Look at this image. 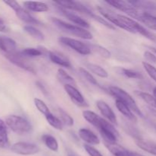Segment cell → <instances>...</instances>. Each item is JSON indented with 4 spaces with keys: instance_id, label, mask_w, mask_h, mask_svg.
I'll return each instance as SVG.
<instances>
[{
    "instance_id": "cell-1",
    "label": "cell",
    "mask_w": 156,
    "mask_h": 156,
    "mask_svg": "<svg viewBox=\"0 0 156 156\" xmlns=\"http://www.w3.org/2000/svg\"><path fill=\"white\" fill-rule=\"evenodd\" d=\"M108 90H109V92L111 93L113 96H114L117 100H120V101H122L123 104H125L126 106L129 107L131 109V111H133L135 114H136L137 115L140 116V117H143V112H142L141 110L140 109V108L138 107V105H137L136 102L135 101L133 98L129 93L126 92L125 90L122 89V88L117 86L109 87Z\"/></svg>"
},
{
    "instance_id": "cell-2",
    "label": "cell",
    "mask_w": 156,
    "mask_h": 156,
    "mask_svg": "<svg viewBox=\"0 0 156 156\" xmlns=\"http://www.w3.org/2000/svg\"><path fill=\"white\" fill-rule=\"evenodd\" d=\"M51 20L53 24L58 28L63 30V31L67 32V33L73 35V36L79 37L85 40L92 39L93 36L91 32H89L86 29L83 28V27H79L77 25H74V24H69V23L65 22V21L56 18H52Z\"/></svg>"
},
{
    "instance_id": "cell-3",
    "label": "cell",
    "mask_w": 156,
    "mask_h": 156,
    "mask_svg": "<svg viewBox=\"0 0 156 156\" xmlns=\"http://www.w3.org/2000/svg\"><path fill=\"white\" fill-rule=\"evenodd\" d=\"M5 124L14 133L18 135H24L31 131L32 126L28 120L18 115H10L6 117Z\"/></svg>"
},
{
    "instance_id": "cell-4",
    "label": "cell",
    "mask_w": 156,
    "mask_h": 156,
    "mask_svg": "<svg viewBox=\"0 0 156 156\" xmlns=\"http://www.w3.org/2000/svg\"><path fill=\"white\" fill-rule=\"evenodd\" d=\"M118 16L119 18L120 19V21H123V22L131 30H132V33L140 34L143 35L145 37L150 40V41L156 43V34L152 33V31L149 30L148 29H146L144 26L140 24V23L137 22V21H135L134 19L128 18V17L125 16V15L118 14Z\"/></svg>"
},
{
    "instance_id": "cell-5",
    "label": "cell",
    "mask_w": 156,
    "mask_h": 156,
    "mask_svg": "<svg viewBox=\"0 0 156 156\" xmlns=\"http://www.w3.org/2000/svg\"><path fill=\"white\" fill-rule=\"evenodd\" d=\"M39 146L36 144L27 142H18L15 143L11 147L12 152L21 155H32L37 154L40 152Z\"/></svg>"
},
{
    "instance_id": "cell-6",
    "label": "cell",
    "mask_w": 156,
    "mask_h": 156,
    "mask_svg": "<svg viewBox=\"0 0 156 156\" xmlns=\"http://www.w3.org/2000/svg\"><path fill=\"white\" fill-rule=\"evenodd\" d=\"M59 41L61 44L70 47L82 55H88L91 53L88 44H84L82 41H79L74 38L62 37L59 38Z\"/></svg>"
},
{
    "instance_id": "cell-7",
    "label": "cell",
    "mask_w": 156,
    "mask_h": 156,
    "mask_svg": "<svg viewBox=\"0 0 156 156\" xmlns=\"http://www.w3.org/2000/svg\"><path fill=\"white\" fill-rule=\"evenodd\" d=\"M4 55L12 63L14 64V65L17 66L19 67V68L23 69L26 70V71L29 72V73H34V74L36 73V71H35L33 66L29 64L28 62L26 61V58L23 57L21 55H20V53H18V52H15V53H11V54Z\"/></svg>"
},
{
    "instance_id": "cell-8",
    "label": "cell",
    "mask_w": 156,
    "mask_h": 156,
    "mask_svg": "<svg viewBox=\"0 0 156 156\" xmlns=\"http://www.w3.org/2000/svg\"><path fill=\"white\" fill-rule=\"evenodd\" d=\"M98 12L103 15V17H105L106 19H108V21H111V24H113V25H116L117 27H120L122 29H124L125 30H127V31L131 32L132 33V30L124 24L122 21H120V19L119 18L118 14L114 13L112 11H110L108 9H105L103 7H98Z\"/></svg>"
},
{
    "instance_id": "cell-9",
    "label": "cell",
    "mask_w": 156,
    "mask_h": 156,
    "mask_svg": "<svg viewBox=\"0 0 156 156\" xmlns=\"http://www.w3.org/2000/svg\"><path fill=\"white\" fill-rule=\"evenodd\" d=\"M55 4H57L58 6L63 9H68L70 10L76 11V12H79L81 13L85 14L89 16H91V14L93 13L88 8H87L85 5L82 3L76 1H58L55 2Z\"/></svg>"
},
{
    "instance_id": "cell-10",
    "label": "cell",
    "mask_w": 156,
    "mask_h": 156,
    "mask_svg": "<svg viewBox=\"0 0 156 156\" xmlns=\"http://www.w3.org/2000/svg\"><path fill=\"white\" fill-rule=\"evenodd\" d=\"M133 18H136L146 25V27H149V29L156 30V17L150 15L146 12H140L136 11L135 14L132 16Z\"/></svg>"
},
{
    "instance_id": "cell-11",
    "label": "cell",
    "mask_w": 156,
    "mask_h": 156,
    "mask_svg": "<svg viewBox=\"0 0 156 156\" xmlns=\"http://www.w3.org/2000/svg\"><path fill=\"white\" fill-rule=\"evenodd\" d=\"M105 2H106L107 4L113 6V7L115 8V9L121 11V12H125V13H126L130 17H132L133 15H134V13L138 10V9H136L135 7H133V6L128 1H122V0L121 1L109 0V1H106Z\"/></svg>"
},
{
    "instance_id": "cell-12",
    "label": "cell",
    "mask_w": 156,
    "mask_h": 156,
    "mask_svg": "<svg viewBox=\"0 0 156 156\" xmlns=\"http://www.w3.org/2000/svg\"><path fill=\"white\" fill-rule=\"evenodd\" d=\"M96 105H97L98 108L100 111V112L101 113L102 115L108 120V121L111 122V123H114V124H117V119L116 117L115 114L113 111V110L111 109V107L108 105L105 101L101 100H99L96 102Z\"/></svg>"
},
{
    "instance_id": "cell-13",
    "label": "cell",
    "mask_w": 156,
    "mask_h": 156,
    "mask_svg": "<svg viewBox=\"0 0 156 156\" xmlns=\"http://www.w3.org/2000/svg\"><path fill=\"white\" fill-rule=\"evenodd\" d=\"M58 8H59V11L61 12V14H62L63 16H65L67 19H69L70 21L74 23V24H77V26L83 27V28L85 29L90 27L89 24H88L85 20H84L83 18L79 17V15H76V14L73 13V12H69V11H66L65 9L59 7V6H58Z\"/></svg>"
},
{
    "instance_id": "cell-14",
    "label": "cell",
    "mask_w": 156,
    "mask_h": 156,
    "mask_svg": "<svg viewBox=\"0 0 156 156\" xmlns=\"http://www.w3.org/2000/svg\"><path fill=\"white\" fill-rule=\"evenodd\" d=\"M79 136L84 142L90 146H95L100 143V140L94 132L87 128H82L79 131Z\"/></svg>"
},
{
    "instance_id": "cell-15",
    "label": "cell",
    "mask_w": 156,
    "mask_h": 156,
    "mask_svg": "<svg viewBox=\"0 0 156 156\" xmlns=\"http://www.w3.org/2000/svg\"><path fill=\"white\" fill-rule=\"evenodd\" d=\"M64 89L69 94V96L71 98L72 100L74 101L77 105H80V106H87L86 101H85L83 95L81 94L80 91L76 87L70 85H64Z\"/></svg>"
},
{
    "instance_id": "cell-16",
    "label": "cell",
    "mask_w": 156,
    "mask_h": 156,
    "mask_svg": "<svg viewBox=\"0 0 156 156\" xmlns=\"http://www.w3.org/2000/svg\"><path fill=\"white\" fill-rule=\"evenodd\" d=\"M16 42L8 37L0 35V50L4 54H11L17 52Z\"/></svg>"
},
{
    "instance_id": "cell-17",
    "label": "cell",
    "mask_w": 156,
    "mask_h": 156,
    "mask_svg": "<svg viewBox=\"0 0 156 156\" xmlns=\"http://www.w3.org/2000/svg\"><path fill=\"white\" fill-rule=\"evenodd\" d=\"M105 146L114 156H133V152L127 150L120 145L116 143H106Z\"/></svg>"
},
{
    "instance_id": "cell-18",
    "label": "cell",
    "mask_w": 156,
    "mask_h": 156,
    "mask_svg": "<svg viewBox=\"0 0 156 156\" xmlns=\"http://www.w3.org/2000/svg\"><path fill=\"white\" fill-rule=\"evenodd\" d=\"M48 56L53 63H56L61 66L66 67V68H70L72 66L70 61L61 53L54 51H50L48 53Z\"/></svg>"
},
{
    "instance_id": "cell-19",
    "label": "cell",
    "mask_w": 156,
    "mask_h": 156,
    "mask_svg": "<svg viewBox=\"0 0 156 156\" xmlns=\"http://www.w3.org/2000/svg\"><path fill=\"white\" fill-rule=\"evenodd\" d=\"M15 14H16L17 17L19 18L21 21H24V22L27 23V24H39L40 21L37 19L32 16L27 10H25L23 8L19 7L17 10L15 11Z\"/></svg>"
},
{
    "instance_id": "cell-20",
    "label": "cell",
    "mask_w": 156,
    "mask_h": 156,
    "mask_svg": "<svg viewBox=\"0 0 156 156\" xmlns=\"http://www.w3.org/2000/svg\"><path fill=\"white\" fill-rule=\"evenodd\" d=\"M24 6L26 9L31 12H45L49 10L48 5L46 3L41 2H31L27 1L24 2Z\"/></svg>"
},
{
    "instance_id": "cell-21",
    "label": "cell",
    "mask_w": 156,
    "mask_h": 156,
    "mask_svg": "<svg viewBox=\"0 0 156 156\" xmlns=\"http://www.w3.org/2000/svg\"><path fill=\"white\" fill-rule=\"evenodd\" d=\"M116 107H117V110L124 116L125 117H126L129 120H132L133 122H136V116H134V114H133V111H131L130 108L128 106H126L125 104H123V102L120 101V100H117L116 99Z\"/></svg>"
},
{
    "instance_id": "cell-22",
    "label": "cell",
    "mask_w": 156,
    "mask_h": 156,
    "mask_svg": "<svg viewBox=\"0 0 156 156\" xmlns=\"http://www.w3.org/2000/svg\"><path fill=\"white\" fill-rule=\"evenodd\" d=\"M56 77H57L58 80H59L61 83L63 84L64 85H70L76 87V81L74 80V79H73L71 76H69V75L65 70L62 69H58L57 73H56Z\"/></svg>"
},
{
    "instance_id": "cell-23",
    "label": "cell",
    "mask_w": 156,
    "mask_h": 156,
    "mask_svg": "<svg viewBox=\"0 0 156 156\" xmlns=\"http://www.w3.org/2000/svg\"><path fill=\"white\" fill-rule=\"evenodd\" d=\"M42 141L44 142V145L53 152H57L59 149V144L57 140L53 136L45 134L42 136Z\"/></svg>"
},
{
    "instance_id": "cell-24",
    "label": "cell",
    "mask_w": 156,
    "mask_h": 156,
    "mask_svg": "<svg viewBox=\"0 0 156 156\" xmlns=\"http://www.w3.org/2000/svg\"><path fill=\"white\" fill-rule=\"evenodd\" d=\"M82 115H83L85 120H86L88 123L95 126L96 128L98 126L99 122L102 118L101 117H100L97 114L91 111H84L82 112Z\"/></svg>"
},
{
    "instance_id": "cell-25",
    "label": "cell",
    "mask_w": 156,
    "mask_h": 156,
    "mask_svg": "<svg viewBox=\"0 0 156 156\" xmlns=\"http://www.w3.org/2000/svg\"><path fill=\"white\" fill-rule=\"evenodd\" d=\"M136 143L143 151H146V152L156 156V145L143 141L141 139L136 140Z\"/></svg>"
},
{
    "instance_id": "cell-26",
    "label": "cell",
    "mask_w": 156,
    "mask_h": 156,
    "mask_svg": "<svg viewBox=\"0 0 156 156\" xmlns=\"http://www.w3.org/2000/svg\"><path fill=\"white\" fill-rule=\"evenodd\" d=\"M86 67L91 73H94V74L97 75L99 77L103 78V79L108 77V72L103 67L101 66L94 63H86Z\"/></svg>"
},
{
    "instance_id": "cell-27",
    "label": "cell",
    "mask_w": 156,
    "mask_h": 156,
    "mask_svg": "<svg viewBox=\"0 0 156 156\" xmlns=\"http://www.w3.org/2000/svg\"><path fill=\"white\" fill-rule=\"evenodd\" d=\"M88 45L91 52L97 53V54H98L101 57L105 58V59H109L111 57V52L108 49L105 48V47H101L100 45H96V44H88Z\"/></svg>"
},
{
    "instance_id": "cell-28",
    "label": "cell",
    "mask_w": 156,
    "mask_h": 156,
    "mask_svg": "<svg viewBox=\"0 0 156 156\" xmlns=\"http://www.w3.org/2000/svg\"><path fill=\"white\" fill-rule=\"evenodd\" d=\"M24 30L26 33L28 34L30 36H31L32 37L34 38V39L37 40V41H43L44 40V35L41 30H38L36 27H33L31 25H26L24 26Z\"/></svg>"
},
{
    "instance_id": "cell-29",
    "label": "cell",
    "mask_w": 156,
    "mask_h": 156,
    "mask_svg": "<svg viewBox=\"0 0 156 156\" xmlns=\"http://www.w3.org/2000/svg\"><path fill=\"white\" fill-rule=\"evenodd\" d=\"M18 53L20 55L25 58H30V57H37L41 56L43 54V52L40 49L34 48V47H27V48L23 49L22 50L19 51Z\"/></svg>"
},
{
    "instance_id": "cell-30",
    "label": "cell",
    "mask_w": 156,
    "mask_h": 156,
    "mask_svg": "<svg viewBox=\"0 0 156 156\" xmlns=\"http://www.w3.org/2000/svg\"><path fill=\"white\" fill-rule=\"evenodd\" d=\"M45 117L47 121L48 122V123L52 127H53L56 129H58V130H62L63 124H62L61 120L59 119V117H56V116L53 115L51 113L49 114L48 115L45 116Z\"/></svg>"
},
{
    "instance_id": "cell-31",
    "label": "cell",
    "mask_w": 156,
    "mask_h": 156,
    "mask_svg": "<svg viewBox=\"0 0 156 156\" xmlns=\"http://www.w3.org/2000/svg\"><path fill=\"white\" fill-rule=\"evenodd\" d=\"M58 114H59V119L61 120L62 124L66 125V126H72L74 124V120L73 117L69 115L67 112H66L64 110L59 108L58 109Z\"/></svg>"
},
{
    "instance_id": "cell-32",
    "label": "cell",
    "mask_w": 156,
    "mask_h": 156,
    "mask_svg": "<svg viewBox=\"0 0 156 156\" xmlns=\"http://www.w3.org/2000/svg\"><path fill=\"white\" fill-rule=\"evenodd\" d=\"M9 146V136L6 126L0 127V148L4 149Z\"/></svg>"
},
{
    "instance_id": "cell-33",
    "label": "cell",
    "mask_w": 156,
    "mask_h": 156,
    "mask_svg": "<svg viewBox=\"0 0 156 156\" xmlns=\"http://www.w3.org/2000/svg\"><path fill=\"white\" fill-rule=\"evenodd\" d=\"M139 96H140V98L145 102H146L149 106H151L153 108H156V98L153 95L147 92L142 91V92H139Z\"/></svg>"
},
{
    "instance_id": "cell-34",
    "label": "cell",
    "mask_w": 156,
    "mask_h": 156,
    "mask_svg": "<svg viewBox=\"0 0 156 156\" xmlns=\"http://www.w3.org/2000/svg\"><path fill=\"white\" fill-rule=\"evenodd\" d=\"M34 105L36 106V108H37L38 111L41 113V114H44L45 116L48 115L49 114H50V111L48 107L47 106L44 101H43L42 100L39 98H34Z\"/></svg>"
},
{
    "instance_id": "cell-35",
    "label": "cell",
    "mask_w": 156,
    "mask_h": 156,
    "mask_svg": "<svg viewBox=\"0 0 156 156\" xmlns=\"http://www.w3.org/2000/svg\"><path fill=\"white\" fill-rule=\"evenodd\" d=\"M79 72H80L81 75L83 76V78L85 79V80L88 81L89 83L95 85V86L100 87V85H99L98 82H97V80L95 79V78H94V76H93L92 75L89 73V72L87 71V70L84 68H79Z\"/></svg>"
},
{
    "instance_id": "cell-36",
    "label": "cell",
    "mask_w": 156,
    "mask_h": 156,
    "mask_svg": "<svg viewBox=\"0 0 156 156\" xmlns=\"http://www.w3.org/2000/svg\"><path fill=\"white\" fill-rule=\"evenodd\" d=\"M122 73L129 79H140L143 78V75L139 72L135 71L132 69H122Z\"/></svg>"
},
{
    "instance_id": "cell-37",
    "label": "cell",
    "mask_w": 156,
    "mask_h": 156,
    "mask_svg": "<svg viewBox=\"0 0 156 156\" xmlns=\"http://www.w3.org/2000/svg\"><path fill=\"white\" fill-rule=\"evenodd\" d=\"M143 66L144 67L145 70L148 73L149 76L153 79L155 82H156V68L152 65L146 62H143Z\"/></svg>"
},
{
    "instance_id": "cell-38",
    "label": "cell",
    "mask_w": 156,
    "mask_h": 156,
    "mask_svg": "<svg viewBox=\"0 0 156 156\" xmlns=\"http://www.w3.org/2000/svg\"><path fill=\"white\" fill-rule=\"evenodd\" d=\"M90 17H91V18H93L94 20H95V21H98L99 23H101V24H103V25H105V27H108V28L112 29V30H114V29H115V27H114V26L111 23L108 22L107 20H105V18H103L102 17L98 16V15H95V14H94V13L91 14V16H90Z\"/></svg>"
},
{
    "instance_id": "cell-39",
    "label": "cell",
    "mask_w": 156,
    "mask_h": 156,
    "mask_svg": "<svg viewBox=\"0 0 156 156\" xmlns=\"http://www.w3.org/2000/svg\"><path fill=\"white\" fill-rule=\"evenodd\" d=\"M84 148H85V151L89 155V156H103L98 150H97L95 148L90 146V145L85 144L84 145Z\"/></svg>"
},
{
    "instance_id": "cell-40",
    "label": "cell",
    "mask_w": 156,
    "mask_h": 156,
    "mask_svg": "<svg viewBox=\"0 0 156 156\" xmlns=\"http://www.w3.org/2000/svg\"><path fill=\"white\" fill-rule=\"evenodd\" d=\"M144 57H145V59L148 61V62L156 64V56L155 55H154L152 53H151V52H149V51L145 52Z\"/></svg>"
},
{
    "instance_id": "cell-41",
    "label": "cell",
    "mask_w": 156,
    "mask_h": 156,
    "mask_svg": "<svg viewBox=\"0 0 156 156\" xmlns=\"http://www.w3.org/2000/svg\"><path fill=\"white\" fill-rule=\"evenodd\" d=\"M5 4L7 5L8 6L11 8L12 9H13L14 11L17 10L19 7H21V5H19V3L17 2L16 1H4Z\"/></svg>"
},
{
    "instance_id": "cell-42",
    "label": "cell",
    "mask_w": 156,
    "mask_h": 156,
    "mask_svg": "<svg viewBox=\"0 0 156 156\" xmlns=\"http://www.w3.org/2000/svg\"><path fill=\"white\" fill-rule=\"evenodd\" d=\"M9 29H8L7 25H6L5 22L4 20L0 17V32H3V33H5L8 32Z\"/></svg>"
},
{
    "instance_id": "cell-43",
    "label": "cell",
    "mask_w": 156,
    "mask_h": 156,
    "mask_svg": "<svg viewBox=\"0 0 156 156\" xmlns=\"http://www.w3.org/2000/svg\"><path fill=\"white\" fill-rule=\"evenodd\" d=\"M67 156H78L76 154H75L74 152H72V151H68L67 152Z\"/></svg>"
},
{
    "instance_id": "cell-44",
    "label": "cell",
    "mask_w": 156,
    "mask_h": 156,
    "mask_svg": "<svg viewBox=\"0 0 156 156\" xmlns=\"http://www.w3.org/2000/svg\"><path fill=\"white\" fill-rule=\"evenodd\" d=\"M6 126L5 123L2 120H1V119H0V127H1V126Z\"/></svg>"
},
{
    "instance_id": "cell-45",
    "label": "cell",
    "mask_w": 156,
    "mask_h": 156,
    "mask_svg": "<svg viewBox=\"0 0 156 156\" xmlns=\"http://www.w3.org/2000/svg\"><path fill=\"white\" fill-rule=\"evenodd\" d=\"M152 93H153V96L156 98V87L153 88V91H152Z\"/></svg>"
},
{
    "instance_id": "cell-46",
    "label": "cell",
    "mask_w": 156,
    "mask_h": 156,
    "mask_svg": "<svg viewBox=\"0 0 156 156\" xmlns=\"http://www.w3.org/2000/svg\"><path fill=\"white\" fill-rule=\"evenodd\" d=\"M133 156H144L143 155H140L139 153H136V152H133Z\"/></svg>"
}]
</instances>
